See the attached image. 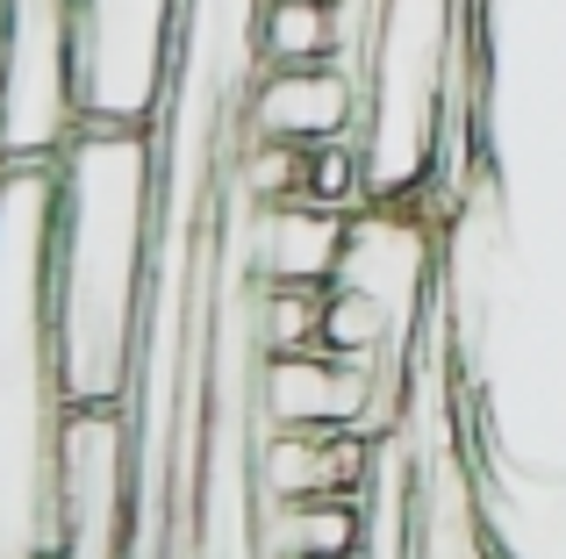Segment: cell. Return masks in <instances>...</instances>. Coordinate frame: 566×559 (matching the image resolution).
Here are the masks:
<instances>
[{
  "instance_id": "cell-2",
  "label": "cell",
  "mask_w": 566,
  "mask_h": 559,
  "mask_svg": "<svg viewBox=\"0 0 566 559\" xmlns=\"http://www.w3.org/2000/svg\"><path fill=\"white\" fill-rule=\"evenodd\" d=\"M352 215L323 201H273L251 209V280H337Z\"/></svg>"
},
{
  "instance_id": "cell-4",
  "label": "cell",
  "mask_w": 566,
  "mask_h": 559,
  "mask_svg": "<svg viewBox=\"0 0 566 559\" xmlns=\"http://www.w3.org/2000/svg\"><path fill=\"white\" fill-rule=\"evenodd\" d=\"M323 316H331V280H251L259 359H273V351H316Z\"/></svg>"
},
{
  "instance_id": "cell-1",
  "label": "cell",
  "mask_w": 566,
  "mask_h": 559,
  "mask_svg": "<svg viewBox=\"0 0 566 559\" xmlns=\"http://www.w3.org/2000/svg\"><path fill=\"white\" fill-rule=\"evenodd\" d=\"M366 115V80L331 57V65H259L237 108V137H294V144H331L352 137Z\"/></svg>"
},
{
  "instance_id": "cell-3",
  "label": "cell",
  "mask_w": 566,
  "mask_h": 559,
  "mask_svg": "<svg viewBox=\"0 0 566 559\" xmlns=\"http://www.w3.org/2000/svg\"><path fill=\"white\" fill-rule=\"evenodd\" d=\"M345 51H352L345 0H259V65H331Z\"/></svg>"
}]
</instances>
